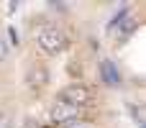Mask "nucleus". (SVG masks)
<instances>
[{"mask_svg": "<svg viewBox=\"0 0 146 128\" xmlns=\"http://www.w3.org/2000/svg\"><path fill=\"white\" fill-rule=\"evenodd\" d=\"M0 128H15V110L0 108Z\"/></svg>", "mask_w": 146, "mask_h": 128, "instance_id": "423d86ee", "label": "nucleus"}, {"mask_svg": "<svg viewBox=\"0 0 146 128\" xmlns=\"http://www.w3.org/2000/svg\"><path fill=\"white\" fill-rule=\"evenodd\" d=\"M56 100H64V103H69V105H74V108H80V110H82L85 105H90V103L95 100V90H92L90 85L72 82V85H67V87H62V90H59Z\"/></svg>", "mask_w": 146, "mask_h": 128, "instance_id": "f03ea898", "label": "nucleus"}, {"mask_svg": "<svg viewBox=\"0 0 146 128\" xmlns=\"http://www.w3.org/2000/svg\"><path fill=\"white\" fill-rule=\"evenodd\" d=\"M67 33H64V28H59L56 23H46V26H41L38 28V33H36V44H38V49L44 51V54H49V56H56V54H62L64 49H67Z\"/></svg>", "mask_w": 146, "mask_h": 128, "instance_id": "f257e3e1", "label": "nucleus"}, {"mask_svg": "<svg viewBox=\"0 0 146 128\" xmlns=\"http://www.w3.org/2000/svg\"><path fill=\"white\" fill-rule=\"evenodd\" d=\"M8 56H10V49H8V44L0 38V64H5V62H8Z\"/></svg>", "mask_w": 146, "mask_h": 128, "instance_id": "6e6552de", "label": "nucleus"}, {"mask_svg": "<svg viewBox=\"0 0 146 128\" xmlns=\"http://www.w3.org/2000/svg\"><path fill=\"white\" fill-rule=\"evenodd\" d=\"M136 26H139V21H136L133 15H126V18H123V26H121V36H131V33L136 31Z\"/></svg>", "mask_w": 146, "mask_h": 128, "instance_id": "0eeeda50", "label": "nucleus"}, {"mask_svg": "<svg viewBox=\"0 0 146 128\" xmlns=\"http://www.w3.org/2000/svg\"><path fill=\"white\" fill-rule=\"evenodd\" d=\"M80 108L64 103V100H54L49 105V121L56 123V126H64V123H72V121H80Z\"/></svg>", "mask_w": 146, "mask_h": 128, "instance_id": "7ed1b4c3", "label": "nucleus"}, {"mask_svg": "<svg viewBox=\"0 0 146 128\" xmlns=\"http://www.w3.org/2000/svg\"><path fill=\"white\" fill-rule=\"evenodd\" d=\"M100 77H103V82L110 85V87H118V85H121V72H118V67H115L110 59H103V62H100Z\"/></svg>", "mask_w": 146, "mask_h": 128, "instance_id": "39448f33", "label": "nucleus"}, {"mask_svg": "<svg viewBox=\"0 0 146 128\" xmlns=\"http://www.w3.org/2000/svg\"><path fill=\"white\" fill-rule=\"evenodd\" d=\"M49 69L44 67V64H33V67H28V74H26V82H28V87L31 90H44L46 85H49Z\"/></svg>", "mask_w": 146, "mask_h": 128, "instance_id": "20e7f679", "label": "nucleus"}, {"mask_svg": "<svg viewBox=\"0 0 146 128\" xmlns=\"http://www.w3.org/2000/svg\"><path fill=\"white\" fill-rule=\"evenodd\" d=\"M59 128H90V126L82 123V121H72V123H64V126H59Z\"/></svg>", "mask_w": 146, "mask_h": 128, "instance_id": "1a4fd4ad", "label": "nucleus"}]
</instances>
